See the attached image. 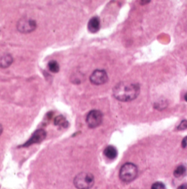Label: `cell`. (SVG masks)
I'll return each instance as SVG.
<instances>
[{
  "label": "cell",
  "instance_id": "30bf717a",
  "mask_svg": "<svg viewBox=\"0 0 187 189\" xmlns=\"http://www.w3.org/2000/svg\"><path fill=\"white\" fill-rule=\"evenodd\" d=\"M13 59L9 54H6L1 58V67L2 68H7L12 64Z\"/></svg>",
  "mask_w": 187,
  "mask_h": 189
},
{
  "label": "cell",
  "instance_id": "8fae6325",
  "mask_svg": "<svg viewBox=\"0 0 187 189\" xmlns=\"http://www.w3.org/2000/svg\"><path fill=\"white\" fill-rule=\"evenodd\" d=\"M54 123L56 126H61L64 128L67 127L69 124L68 122L66 121L65 117L62 115H59L56 117L54 119Z\"/></svg>",
  "mask_w": 187,
  "mask_h": 189
},
{
  "label": "cell",
  "instance_id": "d6986e66",
  "mask_svg": "<svg viewBox=\"0 0 187 189\" xmlns=\"http://www.w3.org/2000/svg\"><path fill=\"white\" fill-rule=\"evenodd\" d=\"M150 1H141V4H148V2H149Z\"/></svg>",
  "mask_w": 187,
  "mask_h": 189
},
{
  "label": "cell",
  "instance_id": "52a82bcc",
  "mask_svg": "<svg viewBox=\"0 0 187 189\" xmlns=\"http://www.w3.org/2000/svg\"><path fill=\"white\" fill-rule=\"evenodd\" d=\"M46 137V132L44 129H37L33 133L28 141L22 145L23 147H28L34 144H39L42 142Z\"/></svg>",
  "mask_w": 187,
  "mask_h": 189
},
{
  "label": "cell",
  "instance_id": "ac0fdd59",
  "mask_svg": "<svg viewBox=\"0 0 187 189\" xmlns=\"http://www.w3.org/2000/svg\"><path fill=\"white\" fill-rule=\"evenodd\" d=\"M177 189H187V185H182L179 186Z\"/></svg>",
  "mask_w": 187,
  "mask_h": 189
},
{
  "label": "cell",
  "instance_id": "ffe728a7",
  "mask_svg": "<svg viewBox=\"0 0 187 189\" xmlns=\"http://www.w3.org/2000/svg\"><path fill=\"white\" fill-rule=\"evenodd\" d=\"M184 99L187 102V93H186V95H184Z\"/></svg>",
  "mask_w": 187,
  "mask_h": 189
},
{
  "label": "cell",
  "instance_id": "2e32d148",
  "mask_svg": "<svg viewBox=\"0 0 187 189\" xmlns=\"http://www.w3.org/2000/svg\"><path fill=\"white\" fill-rule=\"evenodd\" d=\"M186 129H187V121L183 120L179 124L177 127V129L179 131H183Z\"/></svg>",
  "mask_w": 187,
  "mask_h": 189
},
{
  "label": "cell",
  "instance_id": "5b68a950",
  "mask_svg": "<svg viewBox=\"0 0 187 189\" xmlns=\"http://www.w3.org/2000/svg\"><path fill=\"white\" fill-rule=\"evenodd\" d=\"M36 21L31 18H21L17 23L16 28L21 33H28L34 31L36 28Z\"/></svg>",
  "mask_w": 187,
  "mask_h": 189
},
{
  "label": "cell",
  "instance_id": "277c9868",
  "mask_svg": "<svg viewBox=\"0 0 187 189\" xmlns=\"http://www.w3.org/2000/svg\"><path fill=\"white\" fill-rule=\"evenodd\" d=\"M103 115L102 112L98 110L90 111L86 117V123L91 128H95L99 126L102 123Z\"/></svg>",
  "mask_w": 187,
  "mask_h": 189
},
{
  "label": "cell",
  "instance_id": "5bb4252c",
  "mask_svg": "<svg viewBox=\"0 0 187 189\" xmlns=\"http://www.w3.org/2000/svg\"><path fill=\"white\" fill-rule=\"evenodd\" d=\"M186 172V167L184 166L181 165L175 169L173 172V175L176 178H179L182 176Z\"/></svg>",
  "mask_w": 187,
  "mask_h": 189
},
{
  "label": "cell",
  "instance_id": "4fadbf2b",
  "mask_svg": "<svg viewBox=\"0 0 187 189\" xmlns=\"http://www.w3.org/2000/svg\"><path fill=\"white\" fill-rule=\"evenodd\" d=\"M48 68L49 70L53 73H57L59 71V65L58 62L56 60H51L48 63Z\"/></svg>",
  "mask_w": 187,
  "mask_h": 189
},
{
  "label": "cell",
  "instance_id": "7a4b0ae2",
  "mask_svg": "<svg viewBox=\"0 0 187 189\" xmlns=\"http://www.w3.org/2000/svg\"><path fill=\"white\" fill-rule=\"evenodd\" d=\"M94 184V175L90 173H80L74 179V184L77 189H91Z\"/></svg>",
  "mask_w": 187,
  "mask_h": 189
},
{
  "label": "cell",
  "instance_id": "9c48e42d",
  "mask_svg": "<svg viewBox=\"0 0 187 189\" xmlns=\"http://www.w3.org/2000/svg\"><path fill=\"white\" fill-rule=\"evenodd\" d=\"M104 154L108 158L114 160L118 156V151L114 146L109 145L104 149Z\"/></svg>",
  "mask_w": 187,
  "mask_h": 189
},
{
  "label": "cell",
  "instance_id": "e0dca14e",
  "mask_svg": "<svg viewBox=\"0 0 187 189\" xmlns=\"http://www.w3.org/2000/svg\"><path fill=\"white\" fill-rule=\"evenodd\" d=\"M182 147L183 148L187 147V136H185L182 141Z\"/></svg>",
  "mask_w": 187,
  "mask_h": 189
},
{
  "label": "cell",
  "instance_id": "3957f363",
  "mask_svg": "<svg viewBox=\"0 0 187 189\" xmlns=\"http://www.w3.org/2000/svg\"><path fill=\"white\" fill-rule=\"evenodd\" d=\"M138 174V168L132 163H126L121 167L119 177L125 183H130L134 180Z\"/></svg>",
  "mask_w": 187,
  "mask_h": 189
},
{
  "label": "cell",
  "instance_id": "7c38bea8",
  "mask_svg": "<svg viewBox=\"0 0 187 189\" xmlns=\"http://www.w3.org/2000/svg\"><path fill=\"white\" fill-rule=\"evenodd\" d=\"M167 105H168V104L165 99H160L159 101L154 103V107L158 110L161 111L166 109Z\"/></svg>",
  "mask_w": 187,
  "mask_h": 189
},
{
  "label": "cell",
  "instance_id": "8992f818",
  "mask_svg": "<svg viewBox=\"0 0 187 189\" xmlns=\"http://www.w3.org/2000/svg\"><path fill=\"white\" fill-rule=\"evenodd\" d=\"M91 82L95 85H102L108 81V76L104 70H94L90 77Z\"/></svg>",
  "mask_w": 187,
  "mask_h": 189
},
{
  "label": "cell",
  "instance_id": "ba28073f",
  "mask_svg": "<svg viewBox=\"0 0 187 189\" xmlns=\"http://www.w3.org/2000/svg\"><path fill=\"white\" fill-rule=\"evenodd\" d=\"M87 28L90 33H96L101 28V21L97 16H94L90 19L87 24Z\"/></svg>",
  "mask_w": 187,
  "mask_h": 189
},
{
  "label": "cell",
  "instance_id": "9a60e30c",
  "mask_svg": "<svg viewBox=\"0 0 187 189\" xmlns=\"http://www.w3.org/2000/svg\"><path fill=\"white\" fill-rule=\"evenodd\" d=\"M151 189H166V188L163 183L156 182L152 185Z\"/></svg>",
  "mask_w": 187,
  "mask_h": 189
},
{
  "label": "cell",
  "instance_id": "6da1fadb",
  "mask_svg": "<svg viewBox=\"0 0 187 189\" xmlns=\"http://www.w3.org/2000/svg\"><path fill=\"white\" fill-rule=\"evenodd\" d=\"M113 93L114 97L120 102H131L138 96L140 86L136 83L121 82L115 86Z\"/></svg>",
  "mask_w": 187,
  "mask_h": 189
}]
</instances>
